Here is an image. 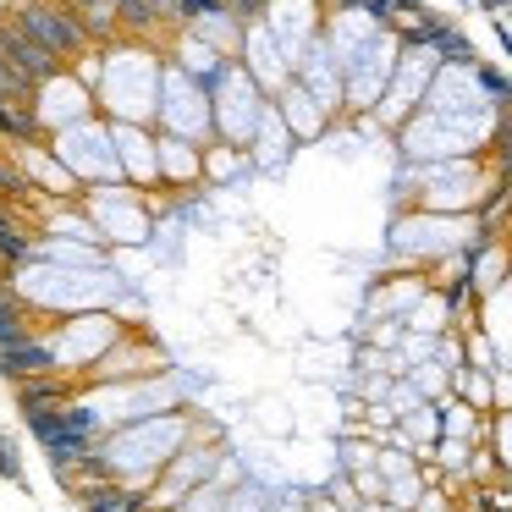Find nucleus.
<instances>
[{"mask_svg":"<svg viewBox=\"0 0 512 512\" xmlns=\"http://www.w3.org/2000/svg\"><path fill=\"white\" fill-rule=\"evenodd\" d=\"M270 100L265 89H259L254 78L243 72V61H226L221 78L210 83V122H215V144L226 149H248L259 133V122H265Z\"/></svg>","mask_w":512,"mask_h":512,"instance_id":"nucleus-8","label":"nucleus"},{"mask_svg":"<svg viewBox=\"0 0 512 512\" xmlns=\"http://www.w3.org/2000/svg\"><path fill=\"white\" fill-rule=\"evenodd\" d=\"M193 380L182 369H166V375H144V380H122V386H78V402L94 413L105 435L122 430V424L155 419V413H182L193 408Z\"/></svg>","mask_w":512,"mask_h":512,"instance_id":"nucleus-4","label":"nucleus"},{"mask_svg":"<svg viewBox=\"0 0 512 512\" xmlns=\"http://www.w3.org/2000/svg\"><path fill=\"white\" fill-rule=\"evenodd\" d=\"M435 72H441V56H435L430 45H402L397 72H391V83H386V94H380V105L369 111V122H375V127H386V133L408 127L413 116H419L424 94H430Z\"/></svg>","mask_w":512,"mask_h":512,"instance_id":"nucleus-11","label":"nucleus"},{"mask_svg":"<svg viewBox=\"0 0 512 512\" xmlns=\"http://www.w3.org/2000/svg\"><path fill=\"white\" fill-rule=\"evenodd\" d=\"M12 160L23 166L28 193H34V199H45V204H72V199L83 193L78 182L67 177V166H61V160L50 155L45 138H39V144H17V149H12Z\"/></svg>","mask_w":512,"mask_h":512,"instance_id":"nucleus-19","label":"nucleus"},{"mask_svg":"<svg viewBox=\"0 0 512 512\" xmlns=\"http://www.w3.org/2000/svg\"><path fill=\"white\" fill-rule=\"evenodd\" d=\"M270 105H276L281 127L292 133V144H314V138L331 133V116H325L320 105H314V94H303L298 83H287V89H281Z\"/></svg>","mask_w":512,"mask_h":512,"instance_id":"nucleus-23","label":"nucleus"},{"mask_svg":"<svg viewBox=\"0 0 512 512\" xmlns=\"http://www.w3.org/2000/svg\"><path fill=\"white\" fill-rule=\"evenodd\" d=\"M243 28H248V23H237L232 12H221V6H210V12H204V17H193V23L182 28V34H193L199 45H210L215 56L237 61V50H243Z\"/></svg>","mask_w":512,"mask_h":512,"instance_id":"nucleus-25","label":"nucleus"},{"mask_svg":"<svg viewBox=\"0 0 512 512\" xmlns=\"http://www.w3.org/2000/svg\"><path fill=\"white\" fill-rule=\"evenodd\" d=\"M397 56H402V39L391 34V28H380V34L369 39L353 61H347V67H342V111L347 116H369V111H375L380 94H386V83H391V72H397Z\"/></svg>","mask_w":512,"mask_h":512,"instance_id":"nucleus-13","label":"nucleus"},{"mask_svg":"<svg viewBox=\"0 0 512 512\" xmlns=\"http://www.w3.org/2000/svg\"><path fill=\"white\" fill-rule=\"evenodd\" d=\"M243 171H254L243 149H226V144H215V138L204 144V188H232Z\"/></svg>","mask_w":512,"mask_h":512,"instance_id":"nucleus-30","label":"nucleus"},{"mask_svg":"<svg viewBox=\"0 0 512 512\" xmlns=\"http://www.w3.org/2000/svg\"><path fill=\"white\" fill-rule=\"evenodd\" d=\"M237 61H243V72L265 89V100H276V94L292 83V67H287V56L276 50V39L265 34V23L243 28V50H237Z\"/></svg>","mask_w":512,"mask_h":512,"instance_id":"nucleus-20","label":"nucleus"},{"mask_svg":"<svg viewBox=\"0 0 512 512\" xmlns=\"http://www.w3.org/2000/svg\"><path fill=\"white\" fill-rule=\"evenodd\" d=\"M0 474H6V479H23V463H17V446H12V441H0Z\"/></svg>","mask_w":512,"mask_h":512,"instance_id":"nucleus-37","label":"nucleus"},{"mask_svg":"<svg viewBox=\"0 0 512 512\" xmlns=\"http://www.w3.org/2000/svg\"><path fill=\"white\" fill-rule=\"evenodd\" d=\"M127 320L116 309H94V314H67V320H50L45 331V347H50V364H56V375L78 380L89 375L94 364H100L105 353H111L116 342H122Z\"/></svg>","mask_w":512,"mask_h":512,"instance_id":"nucleus-5","label":"nucleus"},{"mask_svg":"<svg viewBox=\"0 0 512 512\" xmlns=\"http://www.w3.org/2000/svg\"><path fill=\"white\" fill-rule=\"evenodd\" d=\"M0 375L12 380V386H23V380H45V375H56L45 336H28V342L6 347V353H0Z\"/></svg>","mask_w":512,"mask_h":512,"instance_id":"nucleus-27","label":"nucleus"},{"mask_svg":"<svg viewBox=\"0 0 512 512\" xmlns=\"http://www.w3.org/2000/svg\"><path fill=\"white\" fill-rule=\"evenodd\" d=\"M303 512H342V507H336V501L320 490V496H309V501H303Z\"/></svg>","mask_w":512,"mask_h":512,"instance_id":"nucleus-38","label":"nucleus"},{"mask_svg":"<svg viewBox=\"0 0 512 512\" xmlns=\"http://www.w3.org/2000/svg\"><path fill=\"white\" fill-rule=\"evenodd\" d=\"M160 72H166V50L144 45V39H116L100 45V105L105 122H133V127H155V105H160Z\"/></svg>","mask_w":512,"mask_h":512,"instance_id":"nucleus-2","label":"nucleus"},{"mask_svg":"<svg viewBox=\"0 0 512 512\" xmlns=\"http://www.w3.org/2000/svg\"><path fill=\"white\" fill-rule=\"evenodd\" d=\"M226 463V441H221V424L199 419V435L182 446L177 457L166 463V474L144 490V507L149 512H171L177 501H188L199 485H215V468Z\"/></svg>","mask_w":512,"mask_h":512,"instance_id":"nucleus-7","label":"nucleus"},{"mask_svg":"<svg viewBox=\"0 0 512 512\" xmlns=\"http://www.w3.org/2000/svg\"><path fill=\"white\" fill-rule=\"evenodd\" d=\"M171 369V347L160 342L155 331H149L144 320L127 325L122 342L111 347V353L100 358V364L83 375V386H122V380H144V375H166Z\"/></svg>","mask_w":512,"mask_h":512,"instance_id":"nucleus-14","label":"nucleus"},{"mask_svg":"<svg viewBox=\"0 0 512 512\" xmlns=\"http://www.w3.org/2000/svg\"><path fill=\"white\" fill-rule=\"evenodd\" d=\"M490 457H496L501 479H512V408L490 413Z\"/></svg>","mask_w":512,"mask_h":512,"instance_id":"nucleus-33","label":"nucleus"},{"mask_svg":"<svg viewBox=\"0 0 512 512\" xmlns=\"http://www.w3.org/2000/svg\"><path fill=\"white\" fill-rule=\"evenodd\" d=\"M259 23H265V34L276 39V50L287 56V67H298L303 50L320 39L325 12L314 6V0H270L265 12H259Z\"/></svg>","mask_w":512,"mask_h":512,"instance_id":"nucleus-16","label":"nucleus"},{"mask_svg":"<svg viewBox=\"0 0 512 512\" xmlns=\"http://www.w3.org/2000/svg\"><path fill=\"white\" fill-rule=\"evenodd\" d=\"M413 512H457V501H452V490L424 485V490H419V501H413Z\"/></svg>","mask_w":512,"mask_h":512,"instance_id":"nucleus-36","label":"nucleus"},{"mask_svg":"<svg viewBox=\"0 0 512 512\" xmlns=\"http://www.w3.org/2000/svg\"><path fill=\"white\" fill-rule=\"evenodd\" d=\"M199 419H204L199 408H182V413H155V419L122 424V430H111L100 446H94V457H100V468H105L111 485L149 490L160 474H166L171 457L199 435Z\"/></svg>","mask_w":512,"mask_h":512,"instance_id":"nucleus-1","label":"nucleus"},{"mask_svg":"<svg viewBox=\"0 0 512 512\" xmlns=\"http://www.w3.org/2000/svg\"><path fill=\"white\" fill-rule=\"evenodd\" d=\"M12 292L39 314V320H67V314H94V309H122L133 287H122L116 270H72L50 259H28L12 276Z\"/></svg>","mask_w":512,"mask_h":512,"instance_id":"nucleus-3","label":"nucleus"},{"mask_svg":"<svg viewBox=\"0 0 512 512\" xmlns=\"http://www.w3.org/2000/svg\"><path fill=\"white\" fill-rule=\"evenodd\" d=\"M83 512H149V507H144V490H127V485H111V479H105L100 490L83 496Z\"/></svg>","mask_w":512,"mask_h":512,"instance_id":"nucleus-31","label":"nucleus"},{"mask_svg":"<svg viewBox=\"0 0 512 512\" xmlns=\"http://www.w3.org/2000/svg\"><path fill=\"white\" fill-rule=\"evenodd\" d=\"M83 215L94 221L100 243L111 254L122 248H155V210H149V193L127 188V182H105V188H83L78 193Z\"/></svg>","mask_w":512,"mask_h":512,"instance_id":"nucleus-6","label":"nucleus"},{"mask_svg":"<svg viewBox=\"0 0 512 512\" xmlns=\"http://www.w3.org/2000/svg\"><path fill=\"white\" fill-rule=\"evenodd\" d=\"M292 149H298V144H292V133L281 127L276 105H270L265 122H259V133H254V144H248L243 155H248V166H254V171H281L292 160Z\"/></svg>","mask_w":512,"mask_h":512,"instance_id":"nucleus-24","label":"nucleus"},{"mask_svg":"<svg viewBox=\"0 0 512 512\" xmlns=\"http://www.w3.org/2000/svg\"><path fill=\"white\" fill-rule=\"evenodd\" d=\"M0 61H6L12 72H23L34 89H39L45 78H56V72H61V61L50 56V50H39L34 39H28L23 28L12 23V17H0Z\"/></svg>","mask_w":512,"mask_h":512,"instance_id":"nucleus-21","label":"nucleus"},{"mask_svg":"<svg viewBox=\"0 0 512 512\" xmlns=\"http://www.w3.org/2000/svg\"><path fill=\"white\" fill-rule=\"evenodd\" d=\"M89 116H100V105H94V94L78 83V72L72 67H61L56 78H45L34 89V122H39V133H67V127H78V122H89Z\"/></svg>","mask_w":512,"mask_h":512,"instance_id":"nucleus-15","label":"nucleus"},{"mask_svg":"<svg viewBox=\"0 0 512 512\" xmlns=\"http://www.w3.org/2000/svg\"><path fill=\"white\" fill-rule=\"evenodd\" d=\"M149 6H155V17H160V28H166V39H171V34H182V28L193 23V17L210 12V0H149Z\"/></svg>","mask_w":512,"mask_h":512,"instance_id":"nucleus-32","label":"nucleus"},{"mask_svg":"<svg viewBox=\"0 0 512 512\" xmlns=\"http://www.w3.org/2000/svg\"><path fill=\"white\" fill-rule=\"evenodd\" d=\"M67 12L89 28L94 45H116L122 39V23H116V0H67Z\"/></svg>","mask_w":512,"mask_h":512,"instance_id":"nucleus-29","label":"nucleus"},{"mask_svg":"<svg viewBox=\"0 0 512 512\" xmlns=\"http://www.w3.org/2000/svg\"><path fill=\"white\" fill-rule=\"evenodd\" d=\"M512 281V243L507 237H485V243L468 248V287L474 298H496Z\"/></svg>","mask_w":512,"mask_h":512,"instance_id":"nucleus-22","label":"nucleus"},{"mask_svg":"<svg viewBox=\"0 0 512 512\" xmlns=\"http://www.w3.org/2000/svg\"><path fill=\"white\" fill-rule=\"evenodd\" d=\"M6 17H12V23L23 28V34L34 39L39 50H50L61 67H72L78 56L100 50V45L89 39V28H83L78 17L67 12V0H12V6H6Z\"/></svg>","mask_w":512,"mask_h":512,"instance_id":"nucleus-10","label":"nucleus"},{"mask_svg":"<svg viewBox=\"0 0 512 512\" xmlns=\"http://www.w3.org/2000/svg\"><path fill=\"white\" fill-rule=\"evenodd\" d=\"M155 133L188 138V144H210L215 122H210V89L199 78H188L182 67L160 72V105H155Z\"/></svg>","mask_w":512,"mask_h":512,"instance_id":"nucleus-12","label":"nucleus"},{"mask_svg":"<svg viewBox=\"0 0 512 512\" xmlns=\"http://www.w3.org/2000/svg\"><path fill=\"white\" fill-rule=\"evenodd\" d=\"M50 155L67 166V177L78 188H105V182H122V166H116V144H111V122L105 116H89V122L67 127V133L45 138Z\"/></svg>","mask_w":512,"mask_h":512,"instance_id":"nucleus-9","label":"nucleus"},{"mask_svg":"<svg viewBox=\"0 0 512 512\" xmlns=\"http://www.w3.org/2000/svg\"><path fill=\"white\" fill-rule=\"evenodd\" d=\"M39 331H45V320L17 298L12 281H0V353L17 347V342H28V336H39Z\"/></svg>","mask_w":512,"mask_h":512,"instance_id":"nucleus-28","label":"nucleus"},{"mask_svg":"<svg viewBox=\"0 0 512 512\" xmlns=\"http://www.w3.org/2000/svg\"><path fill=\"white\" fill-rule=\"evenodd\" d=\"M111 144H116V166L122 182L138 193H160V166H155V127H133V122H111Z\"/></svg>","mask_w":512,"mask_h":512,"instance_id":"nucleus-17","label":"nucleus"},{"mask_svg":"<svg viewBox=\"0 0 512 512\" xmlns=\"http://www.w3.org/2000/svg\"><path fill=\"white\" fill-rule=\"evenodd\" d=\"M226 496H232V490H221V485H199L188 501H177L171 512H221V507H226Z\"/></svg>","mask_w":512,"mask_h":512,"instance_id":"nucleus-35","label":"nucleus"},{"mask_svg":"<svg viewBox=\"0 0 512 512\" xmlns=\"http://www.w3.org/2000/svg\"><path fill=\"white\" fill-rule=\"evenodd\" d=\"M155 166H160V193H171V199L204 193V144L155 133Z\"/></svg>","mask_w":512,"mask_h":512,"instance_id":"nucleus-18","label":"nucleus"},{"mask_svg":"<svg viewBox=\"0 0 512 512\" xmlns=\"http://www.w3.org/2000/svg\"><path fill=\"white\" fill-rule=\"evenodd\" d=\"M0 281H12V270H6V265H0Z\"/></svg>","mask_w":512,"mask_h":512,"instance_id":"nucleus-39","label":"nucleus"},{"mask_svg":"<svg viewBox=\"0 0 512 512\" xmlns=\"http://www.w3.org/2000/svg\"><path fill=\"white\" fill-rule=\"evenodd\" d=\"M166 61H171V67H182L188 78H199L204 89H210V83L221 78V67H226V56H215V50L199 45L193 34H171L166 39Z\"/></svg>","mask_w":512,"mask_h":512,"instance_id":"nucleus-26","label":"nucleus"},{"mask_svg":"<svg viewBox=\"0 0 512 512\" xmlns=\"http://www.w3.org/2000/svg\"><path fill=\"white\" fill-rule=\"evenodd\" d=\"M0 100L17 105V111H34V83H28L23 72H12L6 61H0Z\"/></svg>","mask_w":512,"mask_h":512,"instance_id":"nucleus-34","label":"nucleus"}]
</instances>
